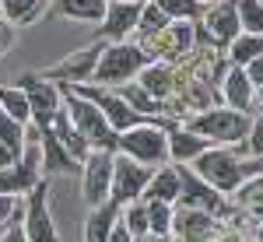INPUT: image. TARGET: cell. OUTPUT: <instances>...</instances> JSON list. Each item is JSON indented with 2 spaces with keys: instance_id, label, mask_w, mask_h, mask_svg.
<instances>
[{
  "instance_id": "1f68e13d",
  "label": "cell",
  "mask_w": 263,
  "mask_h": 242,
  "mask_svg": "<svg viewBox=\"0 0 263 242\" xmlns=\"http://www.w3.org/2000/svg\"><path fill=\"white\" fill-rule=\"evenodd\" d=\"M235 4H239L242 32H249V35H263V0H235Z\"/></svg>"
},
{
  "instance_id": "f35d334b",
  "label": "cell",
  "mask_w": 263,
  "mask_h": 242,
  "mask_svg": "<svg viewBox=\"0 0 263 242\" xmlns=\"http://www.w3.org/2000/svg\"><path fill=\"white\" fill-rule=\"evenodd\" d=\"M21 161V151L18 147H11V144L0 141V169H11V165H18Z\"/></svg>"
},
{
  "instance_id": "cb8c5ba5",
  "label": "cell",
  "mask_w": 263,
  "mask_h": 242,
  "mask_svg": "<svg viewBox=\"0 0 263 242\" xmlns=\"http://www.w3.org/2000/svg\"><path fill=\"white\" fill-rule=\"evenodd\" d=\"M155 39H158V53H165V57H182L193 46V32H190V25H168ZM144 42H151V39H144Z\"/></svg>"
},
{
  "instance_id": "30bf717a",
  "label": "cell",
  "mask_w": 263,
  "mask_h": 242,
  "mask_svg": "<svg viewBox=\"0 0 263 242\" xmlns=\"http://www.w3.org/2000/svg\"><path fill=\"white\" fill-rule=\"evenodd\" d=\"M39 172H42V151H39V147H32V151H25V158H21L18 165L0 169V193H7V197L32 193V190L42 182Z\"/></svg>"
},
{
  "instance_id": "f546056e",
  "label": "cell",
  "mask_w": 263,
  "mask_h": 242,
  "mask_svg": "<svg viewBox=\"0 0 263 242\" xmlns=\"http://www.w3.org/2000/svg\"><path fill=\"white\" fill-rule=\"evenodd\" d=\"M147 218H151V235H155V239H168V235H172V225H176L172 203L147 200Z\"/></svg>"
},
{
  "instance_id": "d4e9b609",
  "label": "cell",
  "mask_w": 263,
  "mask_h": 242,
  "mask_svg": "<svg viewBox=\"0 0 263 242\" xmlns=\"http://www.w3.org/2000/svg\"><path fill=\"white\" fill-rule=\"evenodd\" d=\"M39 151H42V165L53 172H74L78 165L74 158L63 151V144L57 141V134H39Z\"/></svg>"
},
{
  "instance_id": "d590c367",
  "label": "cell",
  "mask_w": 263,
  "mask_h": 242,
  "mask_svg": "<svg viewBox=\"0 0 263 242\" xmlns=\"http://www.w3.org/2000/svg\"><path fill=\"white\" fill-rule=\"evenodd\" d=\"M242 151L253 155V158H263V116L253 120V126H249V134H246V141H242Z\"/></svg>"
},
{
  "instance_id": "277c9868",
  "label": "cell",
  "mask_w": 263,
  "mask_h": 242,
  "mask_svg": "<svg viewBox=\"0 0 263 242\" xmlns=\"http://www.w3.org/2000/svg\"><path fill=\"white\" fill-rule=\"evenodd\" d=\"M151 63L147 49L141 42H112L102 49V60L95 67V78L99 84H120V81H130L134 74H141L144 67Z\"/></svg>"
},
{
  "instance_id": "ffe728a7",
  "label": "cell",
  "mask_w": 263,
  "mask_h": 242,
  "mask_svg": "<svg viewBox=\"0 0 263 242\" xmlns=\"http://www.w3.org/2000/svg\"><path fill=\"white\" fill-rule=\"evenodd\" d=\"M53 11L67 21H91V25H99V21H105L109 0H53Z\"/></svg>"
},
{
  "instance_id": "7402d4cb",
  "label": "cell",
  "mask_w": 263,
  "mask_h": 242,
  "mask_svg": "<svg viewBox=\"0 0 263 242\" xmlns=\"http://www.w3.org/2000/svg\"><path fill=\"white\" fill-rule=\"evenodd\" d=\"M53 134H57V141L63 144V151H67V155H70V158L78 161V158H88V155H91V144L84 141L81 134H78V126H74V123H70V116H67V109H63L60 116H57V123H53Z\"/></svg>"
},
{
  "instance_id": "5b68a950",
  "label": "cell",
  "mask_w": 263,
  "mask_h": 242,
  "mask_svg": "<svg viewBox=\"0 0 263 242\" xmlns=\"http://www.w3.org/2000/svg\"><path fill=\"white\" fill-rule=\"evenodd\" d=\"M193 172H197L207 186H214L218 193H235L239 182L246 179V165L239 161V155L228 151V147H211V151H203L200 158L193 161Z\"/></svg>"
},
{
  "instance_id": "d6a6232c",
  "label": "cell",
  "mask_w": 263,
  "mask_h": 242,
  "mask_svg": "<svg viewBox=\"0 0 263 242\" xmlns=\"http://www.w3.org/2000/svg\"><path fill=\"white\" fill-rule=\"evenodd\" d=\"M155 4L172 21H193V18H200V11H203L200 0H155Z\"/></svg>"
},
{
  "instance_id": "e575fe53",
  "label": "cell",
  "mask_w": 263,
  "mask_h": 242,
  "mask_svg": "<svg viewBox=\"0 0 263 242\" xmlns=\"http://www.w3.org/2000/svg\"><path fill=\"white\" fill-rule=\"evenodd\" d=\"M21 130H25V126H21L18 120H11V116H7V113L0 109V141L11 144V147H18V151H25V147H21V144H25Z\"/></svg>"
},
{
  "instance_id": "ab89813d",
  "label": "cell",
  "mask_w": 263,
  "mask_h": 242,
  "mask_svg": "<svg viewBox=\"0 0 263 242\" xmlns=\"http://www.w3.org/2000/svg\"><path fill=\"white\" fill-rule=\"evenodd\" d=\"M242 70H246V78L253 81V88L260 91V88H263V57H260V60H253L249 67H242Z\"/></svg>"
},
{
  "instance_id": "7a4b0ae2",
  "label": "cell",
  "mask_w": 263,
  "mask_h": 242,
  "mask_svg": "<svg viewBox=\"0 0 263 242\" xmlns=\"http://www.w3.org/2000/svg\"><path fill=\"white\" fill-rule=\"evenodd\" d=\"M249 126H253L249 113H239V109H207L200 116H190V123H186V130L207 137L214 147L218 144H242Z\"/></svg>"
},
{
  "instance_id": "3957f363",
  "label": "cell",
  "mask_w": 263,
  "mask_h": 242,
  "mask_svg": "<svg viewBox=\"0 0 263 242\" xmlns=\"http://www.w3.org/2000/svg\"><path fill=\"white\" fill-rule=\"evenodd\" d=\"M116 151L126 155V158H134V161H141V165H147V169H158V165H165V161L172 158L168 155V130L155 126V123H141V126L120 134Z\"/></svg>"
},
{
  "instance_id": "44dd1931",
  "label": "cell",
  "mask_w": 263,
  "mask_h": 242,
  "mask_svg": "<svg viewBox=\"0 0 263 242\" xmlns=\"http://www.w3.org/2000/svg\"><path fill=\"white\" fill-rule=\"evenodd\" d=\"M116 221H120V207H116L112 200L102 203V207H95V211L88 214L84 239H88V242H109V239H112V228H116Z\"/></svg>"
},
{
  "instance_id": "4dcf8cb0",
  "label": "cell",
  "mask_w": 263,
  "mask_h": 242,
  "mask_svg": "<svg viewBox=\"0 0 263 242\" xmlns=\"http://www.w3.org/2000/svg\"><path fill=\"white\" fill-rule=\"evenodd\" d=\"M123 225L130 228V235L141 242V239H147L151 235V218H147V203H130L126 211H123Z\"/></svg>"
},
{
  "instance_id": "e0dca14e",
  "label": "cell",
  "mask_w": 263,
  "mask_h": 242,
  "mask_svg": "<svg viewBox=\"0 0 263 242\" xmlns=\"http://www.w3.org/2000/svg\"><path fill=\"white\" fill-rule=\"evenodd\" d=\"M221 99L228 102V109H239V113H249L253 109L256 88H253V81L246 78L242 67H228V74L221 81Z\"/></svg>"
},
{
  "instance_id": "9c48e42d",
  "label": "cell",
  "mask_w": 263,
  "mask_h": 242,
  "mask_svg": "<svg viewBox=\"0 0 263 242\" xmlns=\"http://www.w3.org/2000/svg\"><path fill=\"white\" fill-rule=\"evenodd\" d=\"M46 193H49V182L42 179L39 186L28 193V200H25V211H21V228H25L28 242H60L57 225H53L49 207H46Z\"/></svg>"
},
{
  "instance_id": "f6af8a7d",
  "label": "cell",
  "mask_w": 263,
  "mask_h": 242,
  "mask_svg": "<svg viewBox=\"0 0 263 242\" xmlns=\"http://www.w3.org/2000/svg\"><path fill=\"white\" fill-rule=\"evenodd\" d=\"M256 242H263V225H260V232H256Z\"/></svg>"
},
{
  "instance_id": "6da1fadb",
  "label": "cell",
  "mask_w": 263,
  "mask_h": 242,
  "mask_svg": "<svg viewBox=\"0 0 263 242\" xmlns=\"http://www.w3.org/2000/svg\"><path fill=\"white\" fill-rule=\"evenodd\" d=\"M63 109H67L70 123L78 126V134L91 144V151H116L120 134L109 126L105 113L91 99H84L78 88H63Z\"/></svg>"
},
{
  "instance_id": "52a82bcc",
  "label": "cell",
  "mask_w": 263,
  "mask_h": 242,
  "mask_svg": "<svg viewBox=\"0 0 263 242\" xmlns=\"http://www.w3.org/2000/svg\"><path fill=\"white\" fill-rule=\"evenodd\" d=\"M112 172H116V155L112 151H91L84 158V179H81V197L95 211L102 203H109L112 193Z\"/></svg>"
},
{
  "instance_id": "5bb4252c",
  "label": "cell",
  "mask_w": 263,
  "mask_h": 242,
  "mask_svg": "<svg viewBox=\"0 0 263 242\" xmlns=\"http://www.w3.org/2000/svg\"><path fill=\"white\" fill-rule=\"evenodd\" d=\"M179 176H182V197H179L182 207L207 211V214H218V211L224 207L221 197H218V190H214V186H207V182H203L197 172H190L186 165H179Z\"/></svg>"
},
{
  "instance_id": "ba28073f",
  "label": "cell",
  "mask_w": 263,
  "mask_h": 242,
  "mask_svg": "<svg viewBox=\"0 0 263 242\" xmlns=\"http://www.w3.org/2000/svg\"><path fill=\"white\" fill-rule=\"evenodd\" d=\"M151 176H155V169L126 158V155H116V172H112V193H109V200L116 203V207H130L137 197L147 193Z\"/></svg>"
},
{
  "instance_id": "7c38bea8",
  "label": "cell",
  "mask_w": 263,
  "mask_h": 242,
  "mask_svg": "<svg viewBox=\"0 0 263 242\" xmlns=\"http://www.w3.org/2000/svg\"><path fill=\"white\" fill-rule=\"evenodd\" d=\"M78 91H81L84 99H91L102 113H105V120H109V126H112L116 134H126V130H134V126H141V123H144L141 113H137V109H130L123 95L102 91V88H78Z\"/></svg>"
},
{
  "instance_id": "74e56055",
  "label": "cell",
  "mask_w": 263,
  "mask_h": 242,
  "mask_svg": "<svg viewBox=\"0 0 263 242\" xmlns=\"http://www.w3.org/2000/svg\"><path fill=\"white\" fill-rule=\"evenodd\" d=\"M11 42H14V25H11V21L0 14V57L11 49Z\"/></svg>"
},
{
  "instance_id": "b9f144b4",
  "label": "cell",
  "mask_w": 263,
  "mask_h": 242,
  "mask_svg": "<svg viewBox=\"0 0 263 242\" xmlns=\"http://www.w3.org/2000/svg\"><path fill=\"white\" fill-rule=\"evenodd\" d=\"M109 242H137V239L130 235V228H126V225H123V218H120V221H116V228H112V239H109Z\"/></svg>"
},
{
  "instance_id": "8fae6325",
  "label": "cell",
  "mask_w": 263,
  "mask_h": 242,
  "mask_svg": "<svg viewBox=\"0 0 263 242\" xmlns=\"http://www.w3.org/2000/svg\"><path fill=\"white\" fill-rule=\"evenodd\" d=\"M207 25V39L214 46H232V42L242 35V21H239V4L235 0H218L211 4V11L203 14Z\"/></svg>"
},
{
  "instance_id": "f1b7e54d",
  "label": "cell",
  "mask_w": 263,
  "mask_h": 242,
  "mask_svg": "<svg viewBox=\"0 0 263 242\" xmlns=\"http://www.w3.org/2000/svg\"><path fill=\"white\" fill-rule=\"evenodd\" d=\"M172 25V18L165 14L162 7L155 4V0H144V11H141V25H137V35H141V42L144 39H155L158 32H165Z\"/></svg>"
},
{
  "instance_id": "4316f807",
  "label": "cell",
  "mask_w": 263,
  "mask_h": 242,
  "mask_svg": "<svg viewBox=\"0 0 263 242\" xmlns=\"http://www.w3.org/2000/svg\"><path fill=\"white\" fill-rule=\"evenodd\" d=\"M0 109H4L11 120H18L21 126L32 123V105H28V95L21 91V84H14V88H4V84H0Z\"/></svg>"
},
{
  "instance_id": "bcb514c9",
  "label": "cell",
  "mask_w": 263,
  "mask_h": 242,
  "mask_svg": "<svg viewBox=\"0 0 263 242\" xmlns=\"http://www.w3.org/2000/svg\"><path fill=\"white\" fill-rule=\"evenodd\" d=\"M116 4H137V0H116Z\"/></svg>"
},
{
  "instance_id": "9a60e30c",
  "label": "cell",
  "mask_w": 263,
  "mask_h": 242,
  "mask_svg": "<svg viewBox=\"0 0 263 242\" xmlns=\"http://www.w3.org/2000/svg\"><path fill=\"white\" fill-rule=\"evenodd\" d=\"M172 235H179L182 242H214V235H218V221H214V214H207V211L182 207L179 214H176Z\"/></svg>"
},
{
  "instance_id": "d6986e66",
  "label": "cell",
  "mask_w": 263,
  "mask_h": 242,
  "mask_svg": "<svg viewBox=\"0 0 263 242\" xmlns=\"http://www.w3.org/2000/svg\"><path fill=\"white\" fill-rule=\"evenodd\" d=\"M147 200H162V203H176L182 197V176H179V165H162L155 169V176L147 182Z\"/></svg>"
},
{
  "instance_id": "83f0119b",
  "label": "cell",
  "mask_w": 263,
  "mask_h": 242,
  "mask_svg": "<svg viewBox=\"0 0 263 242\" xmlns=\"http://www.w3.org/2000/svg\"><path fill=\"white\" fill-rule=\"evenodd\" d=\"M46 11V0H4L0 14L11 21V25H32Z\"/></svg>"
},
{
  "instance_id": "4fadbf2b",
  "label": "cell",
  "mask_w": 263,
  "mask_h": 242,
  "mask_svg": "<svg viewBox=\"0 0 263 242\" xmlns=\"http://www.w3.org/2000/svg\"><path fill=\"white\" fill-rule=\"evenodd\" d=\"M102 49H105V46L95 42V46H88L81 53H70L63 63L49 67L46 78L49 81H91L95 78V67H99V60H102Z\"/></svg>"
},
{
  "instance_id": "2e32d148",
  "label": "cell",
  "mask_w": 263,
  "mask_h": 242,
  "mask_svg": "<svg viewBox=\"0 0 263 242\" xmlns=\"http://www.w3.org/2000/svg\"><path fill=\"white\" fill-rule=\"evenodd\" d=\"M141 11H144V0H137V4H116V0H109V11H105V21H102L105 39L123 42L141 25Z\"/></svg>"
},
{
  "instance_id": "7dc6e473",
  "label": "cell",
  "mask_w": 263,
  "mask_h": 242,
  "mask_svg": "<svg viewBox=\"0 0 263 242\" xmlns=\"http://www.w3.org/2000/svg\"><path fill=\"white\" fill-rule=\"evenodd\" d=\"M200 4H218V0H200Z\"/></svg>"
},
{
  "instance_id": "7bdbcfd3",
  "label": "cell",
  "mask_w": 263,
  "mask_h": 242,
  "mask_svg": "<svg viewBox=\"0 0 263 242\" xmlns=\"http://www.w3.org/2000/svg\"><path fill=\"white\" fill-rule=\"evenodd\" d=\"M214 242H249V239H242V235H235V232H228V235H218Z\"/></svg>"
},
{
  "instance_id": "836d02e7",
  "label": "cell",
  "mask_w": 263,
  "mask_h": 242,
  "mask_svg": "<svg viewBox=\"0 0 263 242\" xmlns=\"http://www.w3.org/2000/svg\"><path fill=\"white\" fill-rule=\"evenodd\" d=\"M120 95L126 99V105H130V109H137L141 116H151V113H162V109H158V102L151 99V95L144 91L141 84H130V88H123Z\"/></svg>"
},
{
  "instance_id": "60d3db41",
  "label": "cell",
  "mask_w": 263,
  "mask_h": 242,
  "mask_svg": "<svg viewBox=\"0 0 263 242\" xmlns=\"http://www.w3.org/2000/svg\"><path fill=\"white\" fill-rule=\"evenodd\" d=\"M0 242H28V235H25V228H21V225L14 221V225H7V228H4Z\"/></svg>"
},
{
  "instance_id": "484cf974",
  "label": "cell",
  "mask_w": 263,
  "mask_h": 242,
  "mask_svg": "<svg viewBox=\"0 0 263 242\" xmlns=\"http://www.w3.org/2000/svg\"><path fill=\"white\" fill-rule=\"evenodd\" d=\"M260 57H263V35L242 32L239 39L228 46V63H232V67H249V63L260 60Z\"/></svg>"
},
{
  "instance_id": "ee69618b",
  "label": "cell",
  "mask_w": 263,
  "mask_h": 242,
  "mask_svg": "<svg viewBox=\"0 0 263 242\" xmlns=\"http://www.w3.org/2000/svg\"><path fill=\"white\" fill-rule=\"evenodd\" d=\"M256 102H260V109H263V88H260V91H256Z\"/></svg>"
},
{
  "instance_id": "8d00e7d4",
  "label": "cell",
  "mask_w": 263,
  "mask_h": 242,
  "mask_svg": "<svg viewBox=\"0 0 263 242\" xmlns=\"http://www.w3.org/2000/svg\"><path fill=\"white\" fill-rule=\"evenodd\" d=\"M21 211V200L18 197H7V193H0V228H7V225H14V218H18Z\"/></svg>"
},
{
  "instance_id": "8992f818",
  "label": "cell",
  "mask_w": 263,
  "mask_h": 242,
  "mask_svg": "<svg viewBox=\"0 0 263 242\" xmlns=\"http://www.w3.org/2000/svg\"><path fill=\"white\" fill-rule=\"evenodd\" d=\"M18 84H21V91L28 95L35 130H39V134H53V123H57V116L63 113V91L49 78H35V74H25Z\"/></svg>"
},
{
  "instance_id": "ac0fdd59",
  "label": "cell",
  "mask_w": 263,
  "mask_h": 242,
  "mask_svg": "<svg viewBox=\"0 0 263 242\" xmlns=\"http://www.w3.org/2000/svg\"><path fill=\"white\" fill-rule=\"evenodd\" d=\"M214 144L207 141V137H200V134H193V130H168V155H172L176 165H186V161L193 165Z\"/></svg>"
},
{
  "instance_id": "603a6c76",
  "label": "cell",
  "mask_w": 263,
  "mask_h": 242,
  "mask_svg": "<svg viewBox=\"0 0 263 242\" xmlns=\"http://www.w3.org/2000/svg\"><path fill=\"white\" fill-rule=\"evenodd\" d=\"M137 84H141L155 102L165 99V95H172V88H176V81H172V67H168V63H147V67L141 70V81H137Z\"/></svg>"
}]
</instances>
